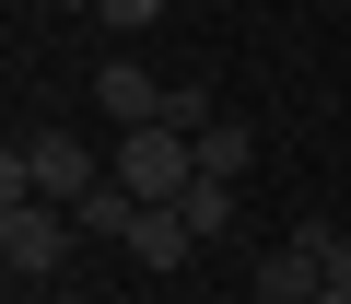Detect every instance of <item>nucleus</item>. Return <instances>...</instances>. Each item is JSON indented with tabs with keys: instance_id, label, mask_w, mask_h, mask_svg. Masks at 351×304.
I'll return each mask as SVG.
<instances>
[{
	"instance_id": "1",
	"label": "nucleus",
	"mask_w": 351,
	"mask_h": 304,
	"mask_svg": "<svg viewBox=\"0 0 351 304\" xmlns=\"http://www.w3.org/2000/svg\"><path fill=\"white\" fill-rule=\"evenodd\" d=\"M117 188H129L141 211L188 199V188H199V140L176 129V117H141V129H117Z\"/></svg>"
},
{
	"instance_id": "2",
	"label": "nucleus",
	"mask_w": 351,
	"mask_h": 304,
	"mask_svg": "<svg viewBox=\"0 0 351 304\" xmlns=\"http://www.w3.org/2000/svg\"><path fill=\"white\" fill-rule=\"evenodd\" d=\"M94 176H106V164H94L71 129H36V140H12V152H0V199H59V211H71Z\"/></svg>"
},
{
	"instance_id": "3",
	"label": "nucleus",
	"mask_w": 351,
	"mask_h": 304,
	"mask_svg": "<svg viewBox=\"0 0 351 304\" xmlns=\"http://www.w3.org/2000/svg\"><path fill=\"white\" fill-rule=\"evenodd\" d=\"M71 246H82V223L59 199H0V269H12V281H59Z\"/></svg>"
},
{
	"instance_id": "4",
	"label": "nucleus",
	"mask_w": 351,
	"mask_h": 304,
	"mask_svg": "<svg viewBox=\"0 0 351 304\" xmlns=\"http://www.w3.org/2000/svg\"><path fill=\"white\" fill-rule=\"evenodd\" d=\"M328 246H339L328 223H293L281 246H258L246 292H258V304H316V292H328Z\"/></svg>"
},
{
	"instance_id": "5",
	"label": "nucleus",
	"mask_w": 351,
	"mask_h": 304,
	"mask_svg": "<svg viewBox=\"0 0 351 304\" xmlns=\"http://www.w3.org/2000/svg\"><path fill=\"white\" fill-rule=\"evenodd\" d=\"M94 105H106L117 129H141V117H164V82H152V71H129V59H106V71H94Z\"/></svg>"
},
{
	"instance_id": "6",
	"label": "nucleus",
	"mask_w": 351,
	"mask_h": 304,
	"mask_svg": "<svg viewBox=\"0 0 351 304\" xmlns=\"http://www.w3.org/2000/svg\"><path fill=\"white\" fill-rule=\"evenodd\" d=\"M188 246H199V234H188V211H176V199L129 223V257H141V269H188Z\"/></svg>"
},
{
	"instance_id": "7",
	"label": "nucleus",
	"mask_w": 351,
	"mask_h": 304,
	"mask_svg": "<svg viewBox=\"0 0 351 304\" xmlns=\"http://www.w3.org/2000/svg\"><path fill=\"white\" fill-rule=\"evenodd\" d=\"M246 164H258V129H246V117H211V129H199V176H223V188H234Z\"/></svg>"
},
{
	"instance_id": "8",
	"label": "nucleus",
	"mask_w": 351,
	"mask_h": 304,
	"mask_svg": "<svg viewBox=\"0 0 351 304\" xmlns=\"http://www.w3.org/2000/svg\"><path fill=\"white\" fill-rule=\"evenodd\" d=\"M176 211H188V234H199V246H223V234H234V188H223V176H199Z\"/></svg>"
},
{
	"instance_id": "9",
	"label": "nucleus",
	"mask_w": 351,
	"mask_h": 304,
	"mask_svg": "<svg viewBox=\"0 0 351 304\" xmlns=\"http://www.w3.org/2000/svg\"><path fill=\"white\" fill-rule=\"evenodd\" d=\"M94 12H106L117 36H141V24H164V12H176V0H94Z\"/></svg>"
},
{
	"instance_id": "10",
	"label": "nucleus",
	"mask_w": 351,
	"mask_h": 304,
	"mask_svg": "<svg viewBox=\"0 0 351 304\" xmlns=\"http://www.w3.org/2000/svg\"><path fill=\"white\" fill-rule=\"evenodd\" d=\"M328 292H351V234H339V246H328Z\"/></svg>"
},
{
	"instance_id": "11",
	"label": "nucleus",
	"mask_w": 351,
	"mask_h": 304,
	"mask_svg": "<svg viewBox=\"0 0 351 304\" xmlns=\"http://www.w3.org/2000/svg\"><path fill=\"white\" fill-rule=\"evenodd\" d=\"M47 12H94V0H47Z\"/></svg>"
},
{
	"instance_id": "12",
	"label": "nucleus",
	"mask_w": 351,
	"mask_h": 304,
	"mask_svg": "<svg viewBox=\"0 0 351 304\" xmlns=\"http://www.w3.org/2000/svg\"><path fill=\"white\" fill-rule=\"evenodd\" d=\"M36 304H71V292H36Z\"/></svg>"
},
{
	"instance_id": "13",
	"label": "nucleus",
	"mask_w": 351,
	"mask_h": 304,
	"mask_svg": "<svg viewBox=\"0 0 351 304\" xmlns=\"http://www.w3.org/2000/svg\"><path fill=\"white\" fill-rule=\"evenodd\" d=\"M316 304H351V292H316Z\"/></svg>"
}]
</instances>
